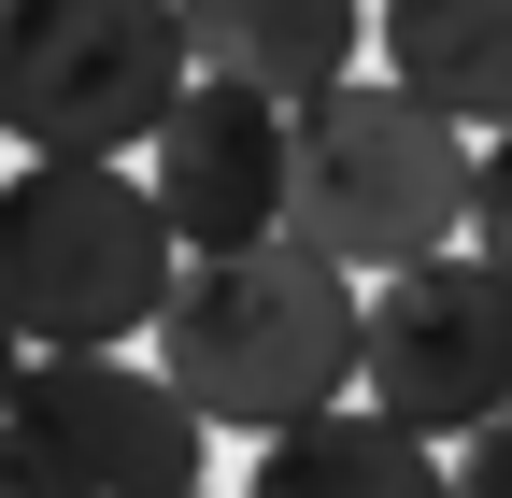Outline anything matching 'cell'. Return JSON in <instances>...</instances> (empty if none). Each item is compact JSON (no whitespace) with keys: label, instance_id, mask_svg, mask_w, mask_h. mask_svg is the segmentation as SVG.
Returning a JSON list of instances; mask_svg holds the SVG:
<instances>
[{"label":"cell","instance_id":"cell-1","mask_svg":"<svg viewBox=\"0 0 512 498\" xmlns=\"http://www.w3.org/2000/svg\"><path fill=\"white\" fill-rule=\"evenodd\" d=\"M356 314H370V299H356L328 257H299V242L185 257L171 299H157V385L200 413V427L271 442V427L356 399Z\"/></svg>","mask_w":512,"mask_h":498},{"label":"cell","instance_id":"cell-2","mask_svg":"<svg viewBox=\"0 0 512 498\" xmlns=\"http://www.w3.org/2000/svg\"><path fill=\"white\" fill-rule=\"evenodd\" d=\"M185 242L143 171L114 157H15L0 171V328L29 356H128L157 342Z\"/></svg>","mask_w":512,"mask_h":498},{"label":"cell","instance_id":"cell-3","mask_svg":"<svg viewBox=\"0 0 512 498\" xmlns=\"http://www.w3.org/2000/svg\"><path fill=\"white\" fill-rule=\"evenodd\" d=\"M470 228V143L441 129L413 86L384 72H342L285 114V242L328 257L342 285L356 271H413Z\"/></svg>","mask_w":512,"mask_h":498},{"label":"cell","instance_id":"cell-4","mask_svg":"<svg viewBox=\"0 0 512 498\" xmlns=\"http://www.w3.org/2000/svg\"><path fill=\"white\" fill-rule=\"evenodd\" d=\"M200 86L171 0H0V143L15 157H143Z\"/></svg>","mask_w":512,"mask_h":498},{"label":"cell","instance_id":"cell-5","mask_svg":"<svg viewBox=\"0 0 512 498\" xmlns=\"http://www.w3.org/2000/svg\"><path fill=\"white\" fill-rule=\"evenodd\" d=\"M356 399L384 427H413V442H470V427L512 413V285L470 257V242H441V257L384 271L370 314H356Z\"/></svg>","mask_w":512,"mask_h":498},{"label":"cell","instance_id":"cell-6","mask_svg":"<svg viewBox=\"0 0 512 498\" xmlns=\"http://www.w3.org/2000/svg\"><path fill=\"white\" fill-rule=\"evenodd\" d=\"M15 427L86 498H200V456H214V427L185 413L143 356H29Z\"/></svg>","mask_w":512,"mask_h":498},{"label":"cell","instance_id":"cell-7","mask_svg":"<svg viewBox=\"0 0 512 498\" xmlns=\"http://www.w3.org/2000/svg\"><path fill=\"white\" fill-rule=\"evenodd\" d=\"M143 185L185 257H242V242H285V100H256L228 72H200L171 100V129L143 143Z\"/></svg>","mask_w":512,"mask_h":498},{"label":"cell","instance_id":"cell-8","mask_svg":"<svg viewBox=\"0 0 512 498\" xmlns=\"http://www.w3.org/2000/svg\"><path fill=\"white\" fill-rule=\"evenodd\" d=\"M185 15V57L256 100H313V86H342L356 72V43H370V0H171Z\"/></svg>","mask_w":512,"mask_h":498},{"label":"cell","instance_id":"cell-9","mask_svg":"<svg viewBox=\"0 0 512 498\" xmlns=\"http://www.w3.org/2000/svg\"><path fill=\"white\" fill-rule=\"evenodd\" d=\"M384 86H413L456 143L512 129V0H384Z\"/></svg>","mask_w":512,"mask_h":498},{"label":"cell","instance_id":"cell-10","mask_svg":"<svg viewBox=\"0 0 512 498\" xmlns=\"http://www.w3.org/2000/svg\"><path fill=\"white\" fill-rule=\"evenodd\" d=\"M242 498H456V484H441V442H413V427H384L370 399H342V413L271 427Z\"/></svg>","mask_w":512,"mask_h":498},{"label":"cell","instance_id":"cell-11","mask_svg":"<svg viewBox=\"0 0 512 498\" xmlns=\"http://www.w3.org/2000/svg\"><path fill=\"white\" fill-rule=\"evenodd\" d=\"M470 257H484V271L512 285V129H498V143L470 157Z\"/></svg>","mask_w":512,"mask_h":498},{"label":"cell","instance_id":"cell-12","mask_svg":"<svg viewBox=\"0 0 512 498\" xmlns=\"http://www.w3.org/2000/svg\"><path fill=\"white\" fill-rule=\"evenodd\" d=\"M441 484L456 498H512V427H470V442L441 456Z\"/></svg>","mask_w":512,"mask_h":498},{"label":"cell","instance_id":"cell-13","mask_svg":"<svg viewBox=\"0 0 512 498\" xmlns=\"http://www.w3.org/2000/svg\"><path fill=\"white\" fill-rule=\"evenodd\" d=\"M0 498H86V484L57 470V456L29 442V427H0Z\"/></svg>","mask_w":512,"mask_h":498},{"label":"cell","instance_id":"cell-14","mask_svg":"<svg viewBox=\"0 0 512 498\" xmlns=\"http://www.w3.org/2000/svg\"><path fill=\"white\" fill-rule=\"evenodd\" d=\"M15 385H29V342L0 328V427H15Z\"/></svg>","mask_w":512,"mask_h":498},{"label":"cell","instance_id":"cell-15","mask_svg":"<svg viewBox=\"0 0 512 498\" xmlns=\"http://www.w3.org/2000/svg\"><path fill=\"white\" fill-rule=\"evenodd\" d=\"M498 427H512V413H498Z\"/></svg>","mask_w":512,"mask_h":498}]
</instances>
